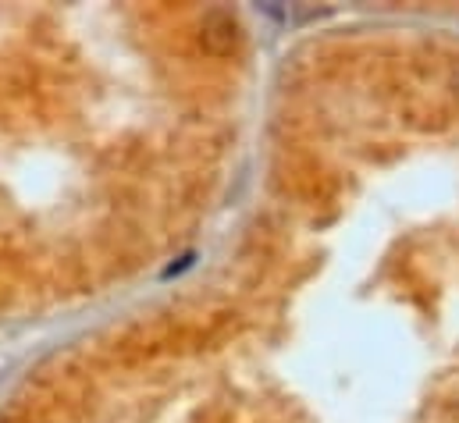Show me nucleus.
Segmentation results:
<instances>
[{
	"label": "nucleus",
	"instance_id": "f257e3e1",
	"mask_svg": "<svg viewBox=\"0 0 459 423\" xmlns=\"http://www.w3.org/2000/svg\"><path fill=\"white\" fill-rule=\"evenodd\" d=\"M204 43L214 54L231 50V43H235V18H231V11H211L204 18Z\"/></svg>",
	"mask_w": 459,
	"mask_h": 423
}]
</instances>
